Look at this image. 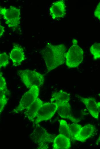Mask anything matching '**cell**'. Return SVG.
<instances>
[{
    "label": "cell",
    "mask_w": 100,
    "mask_h": 149,
    "mask_svg": "<svg viewBox=\"0 0 100 149\" xmlns=\"http://www.w3.org/2000/svg\"><path fill=\"white\" fill-rule=\"evenodd\" d=\"M66 48L65 45H53L47 42L41 50V54L46 64L47 73L64 64L65 62Z\"/></svg>",
    "instance_id": "obj_1"
},
{
    "label": "cell",
    "mask_w": 100,
    "mask_h": 149,
    "mask_svg": "<svg viewBox=\"0 0 100 149\" xmlns=\"http://www.w3.org/2000/svg\"><path fill=\"white\" fill-rule=\"evenodd\" d=\"M73 44L66 53V64L69 68L78 67L82 62L83 51L78 45L76 39L72 40Z\"/></svg>",
    "instance_id": "obj_2"
},
{
    "label": "cell",
    "mask_w": 100,
    "mask_h": 149,
    "mask_svg": "<svg viewBox=\"0 0 100 149\" xmlns=\"http://www.w3.org/2000/svg\"><path fill=\"white\" fill-rule=\"evenodd\" d=\"M0 14L8 27L15 29L18 27L21 19L20 9L12 6L8 8L0 6Z\"/></svg>",
    "instance_id": "obj_3"
},
{
    "label": "cell",
    "mask_w": 100,
    "mask_h": 149,
    "mask_svg": "<svg viewBox=\"0 0 100 149\" xmlns=\"http://www.w3.org/2000/svg\"><path fill=\"white\" fill-rule=\"evenodd\" d=\"M18 74L27 88L34 85L40 87L43 84L44 76L35 71L27 69L18 70Z\"/></svg>",
    "instance_id": "obj_4"
},
{
    "label": "cell",
    "mask_w": 100,
    "mask_h": 149,
    "mask_svg": "<svg viewBox=\"0 0 100 149\" xmlns=\"http://www.w3.org/2000/svg\"><path fill=\"white\" fill-rule=\"evenodd\" d=\"M32 141L40 146L39 148L47 149L48 148L47 143L53 142L55 137L50 134L43 127L37 126L30 135Z\"/></svg>",
    "instance_id": "obj_5"
},
{
    "label": "cell",
    "mask_w": 100,
    "mask_h": 149,
    "mask_svg": "<svg viewBox=\"0 0 100 149\" xmlns=\"http://www.w3.org/2000/svg\"><path fill=\"white\" fill-rule=\"evenodd\" d=\"M39 87L34 85L32 87L22 96L17 107L13 111L19 113L29 107L38 98L39 92Z\"/></svg>",
    "instance_id": "obj_6"
},
{
    "label": "cell",
    "mask_w": 100,
    "mask_h": 149,
    "mask_svg": "<svg viewBox=\"0 0 100 149\" xmlns=\"http://www.w3.org/2000/svg\"><path fill=\"white\" fill-rule=\"evenodd\" d=\"M57 107L55 102L44 103L37 113L34 123L38 124L51 119L57 111Z\"/></svg>",
    "instance_id": "obj_7"
},
{
    "label": "cell",
    "mask_w": 100,
    "mask_h": 149,
    "mask_svg": "<svg viewBox=\"0 0 100 149\" xmlns=\"http://www.w3.org/2000/svg\"><path fill=\"white\" fill-rule=\"evenodd\" d=\"M65 8L64 0H60L55 2L50 7V14L53 19L63 17L66 14Z\"/></svg>",
    "instance_id": "obj_8"
},
{
    "label": "cell",
    "mask_w": 100,
    "mask_h": 149,
    "mask_svg": "<svg viewBox=\"0 0 100 149\" xmlns=\"http://www.w3.org/2000/svg\"><path fill=\"white\" fill-rule=\"evenodd\" d=\"M56 103L58 106L57 113L60 117L64 119H69L75 123L80 121V120L76 118L71 115L70 106L69 102Z\"/></svg>",
    "instance_id": "obj_9"
},
{
    "label": "cell",
    "mask_w": 100,
    "mask_h": 149,
    "mask_svg": "<svg viewBox=\"0 0 100 149\" xmlns=\"http://www.w3.org/2000/svg\"><path fill=\"white\" fill-rule=\"evenodd\" d=\"M77 97L85 105L91 115L98 120L99 112L95 99L93 97L84 98L78 96Z\"/></svg>",
    "instance_id": "obj_10"
},
{
    "label": "cell",
    "mask_w": 100,
    "mask_h": 149,
    "mask_svg": "<svg viewBox=\"0 0 100 149\" xmlns=\"http://www.w3.org/2000/svg\"><path fill=\"white\" fill-rule=\"evenodd\" d=\"M9 58L14 66L20 65L25 59L24 51L22 47L17 44L14 46L9 54Z\"/></svg>",
    "instance_id": "obj_11"
},
{
    "label": "cell",
    "mask_w": 100,
    "mask_h": 149,
    "mask_svg": "<svg viewBox=\"0 0 100 149\" xmlns=\"http://www.w3.org/2000/svg\"><path fill=\"white\" fill-rule=\"evenodd\" d=\"M44 102L38 98L29 107L26 109L24 114L31 121H34L37 113Z\"/></svg>",
    "instance_id": "obj_12"
},
{
    "label": "cell",
    "mask_w": 100,
    "mask_h": 149,
    "mask_svg": "<svg viewBox=\"0 0 100 149\" xmlns=\"http://www.w3.org/2000/svg\"><path fill=\"white\" fill-rule=\"evenodd\" d=\"M71 147V139L59 134L55 138L53 144V149H68Z\"/></svg>",
    "instance_id": "obj_13"
},
{
    "label": "cell",
    "mask_w": 100,
    "mask_h": 149,
    "mask_svg": "<svg viewBox=\"0 0 100 149\" xmlns=\"http://www.w3.org/2000/svg\"><path fill=\"white\" fill-rule=\"evenodd\" d=\"M95 130L94 125L90 124L86 125L81 128L76 140L82 142L86 141L92 136Z\"/></svg>",
    "instance_id": "obj_14"
},
{
    "label": "cell",
    "mask_w": 100,
    "mask_h": 149,
    "mask_svg": "<svg viewBox=\"0 0 100 149\" xmlns=\"http://www.w3.org/2000/svg\"><path fill=\"white\" fill-rule=\"evenodd\" d=\"M7 90V84L5 78L0 73V112H2L7 102L6 93Z\"/></svg>",
    "instance_id": "obj_15"
},
{
    "label": "cell",
    "mask_w": 100,
    "mask_h": 149,
    "mask_svg": "<svg viewBox=\"0 0 100 149\" xmlns=\"http://www.w3.org/2000/svg\"><path fill=\"white\" fill-rule=\"evenodd\" d=\"M51 101L56 102H68L70 99V95L62 90L54 93L52 95Z\"/></svg>",
    "instance_id": "obj_16"
},
{
    "label": "cell",
    "mask_w": 100,
    "mask_h": 149,
    "mask_svg": "<svg viewBox=\"0 0 100 149\" xmlns=\"http://www.w3.org/2000/svg\"><path fill=\"white\" fill-rule=\"evenodd\" d=\"M71 139L76 140L82 126L76 123H73L69 125Z\"/></svg>",
    "instance_id": "obj_17"
},
{
    "label": "cell",
    "mask_w": 100,
    "mask_h": 149,
    "mask_svg": "<svg viewBox=\"0 0 100 149\" xmlns=\"http://www.w3.org/2000/svg\"><path fill=\"white\" fill-rule=\"evenodd\" d=\"M59 134H62L71 139L69 125L65 120L59 121Z\"/></svg>",
    "instance_id": "obj_18"
},
{
    "label": "cell",
    "mask_w": 100,
    "mask_h": 149,
    "mask_svg": "<svg viewBox=\"0 0 100 149\" xmlns=\"http://www.w3.org/2000/svg\"><path fill=\"white\" fill-rule=\"evenodd\" d=\"M90 51L93 56L94 60L100 58V43H94L91 47Z\"/></svg>",
    "instance_id": "obj_19"
},
{
    "label": "cell",
    "mask_w": 100,
    "mask_h": 149,
    "mask_svg": "<svg viewBox=\"0 0 100 149\" xmlns=\"http://www.w3.org/2000/svg\"><path fill=\"white\" fill-rule=\"evenodd\" d=\"M9 63V57L6 53L4 52L0 54V68L6 67Z\"/></svg>",
    "instance_id": "obj_20"
},
{
    "label": "cell",
    "mask_w": 100,
    "mask_h": 149,
    "mask_svg": "<svg viewBox=\"0 0 100 149\" xmlns=\"http://www.w3.org/2000/svg\"><path fill=\"white\" fill-rule=\"evenodd\" d=\"M95 16L100 19V2L97 5L94 12Z\"/></svg>",
    "instance_id": "obj_21"
},
{
    "label": "cell",
    "mask_w": 100,
    "mask_h": 149,
    "mask_svg": "<svg viewBox=\"0 0 100 149\" xmlns=\"http://www.w3.org/2000/svg\"><path fill=\"white\" fill-rule=\"evenodd\" d=\"M5 32V28L4 26L0 25V38L3 34Z\"/></svg>",
    "instance_id": "obj_22"
},
{
    "label": "cell",
    "mask_w": 100,
    "mask_h": 149,
    "mask_svg": "<svg viewBox=\"0 0 100 149\" xmlns=\"http://www.w3.org/2000/svg\"><path fill=\"white\" fill-rule=\"evenodd\" d=\"M97 105L99 112L100 113V102L97 103Z\"/></svg>",
    "instance_id": "obj_23"
},
{
    "label": "cell",
    "mask_w": 100,
    "mask_h": 149,
    "mask_svg": "<svg viewBox=\"0 0 100 149\" xmlns=\"http://www.w3.org/2000/svg\"><path fill=\"white\" fill-rule=\"evenodd\" d=\"M100 142V135L98 138L97 140L96 141V144L97 145H98L99 143Z\"/></svg>",
    "instance_id": "obj_24"
},
{
    "label": "cell",
    "mask_w": 100,
    "mask_h": 149,
    "mask_svg": "<svg viewBox=\"0 0 100 149\" xmlns=\"http://www.w3.org/2000/svg\"><path fill=\"white\" fill-rule=\"evenodd\" d=\"M98 95L100 97V93H99V94H98Z\"/></svg>",
    "instance_id": "obj_25"
}]
</instances>
